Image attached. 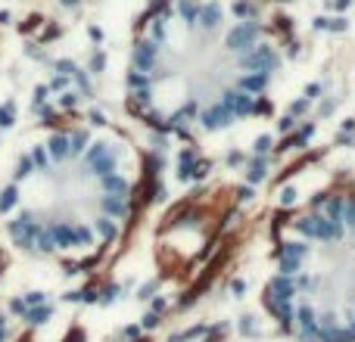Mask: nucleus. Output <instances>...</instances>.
Masks as SVG:
<instances>
[{"mask_svg": "<svg viewBox=\"0 0 355 342\" xmlns=\"http://www.w3.org/2000/svg\"><path fill=\"white\" fill-rule=\"evenodd\" d=\"M262 305L293 342H355V190H331L281 221Z\"/></svg>", "mask_w": 355, "mask_h": 342, "instance_id": "3", "label": "nucleus"}, {"mask_svg": "<svg viewBox=\"0 0 355 342\" xmlns=\"http://www.w3.org/2000/svg\"><path fill=\"white\" fill-rule=\"evenodd\" d=\"M137 193L135 150L100 125L44 131L0 183V218L12 246L44 258L87 262L119 240Z\"/></svg>", "mask_w": 355, "mask_h": 342, "instance_id": "2", "label": "nucleus"}, {"mask_svg": "<svg viewBox=\"0 0 355 342\" xmlns=\"http://www.w3.org/2000/svg\"><path fill=\"white\" fill-rule=\"evenodd\" d=\"M259 0H153L125 56V103L159 134L215 137L259 116L281 75Z\"/></svg>", "mask_w": 355, "mask_h": 342, "instance_id": "1", "label": "nucleus"}]
</instances>
